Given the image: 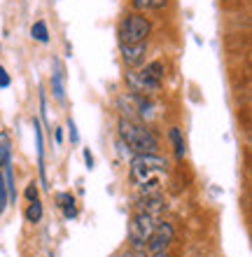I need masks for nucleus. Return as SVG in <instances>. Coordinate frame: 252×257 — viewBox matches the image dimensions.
<instances>
[{
  "label": "nucleus",
  "instance_id": "dca6fc26",
  "mask_svg": "<svg viewBox=\"0 0 252 257\" xmlns=\"http://www.w3.org/2000/svg\"><path fill=\"white\" fill-rule=\"evenodd\" d=\"M52 89H54V94H56V98H59V101H66V89H63V75H61V70H59V68H56L54 75H52Z\"/></svg>",
  "mask_w": 252,
  "mask_h": 257
},
{
  "label": "nucleus",
  "instance_id": "412c9836",
  "mask_svg": "<svg viewBox=\"0 0 252 257\" xmlns=\"http://www.w3.org/2000/svg\"><path fill=\"white\" fill-rule=\"evenodd\" d=\"M68 131H70V141H73V143L80 141V136H77V126H75V122H73V119H68Z\"/></svg>",
  "mask_w": 252,
  "mask_h": 257
},
{
  "label": "nucleus",
  "instance_id": "ddd939ff",
  "mask_svg": "<svg viewBox=\"0 0 252 257\" xmlns=\"http://www.w3.org/2000/svg\"><path fill=\"white\" fill-rule=\"evenodd\" d=\"M42 213H45V210H42V203H40V199H35V201H31L28 203V208H26V220L28 222H40L42 220Z\"/></svg>",
  "mask_w": 252,
  "mask_h": 257
},
{
  "label": "nucleus",
  "instance_id": "423d86ee",
  "mask_svg": "<svg viewBox=\"0 0 252 257\" xmlns=\"http://www.w3.org/2000/svg\"><path fill=\"white\" fill-rule=\"evenodd\" d=\"M126 82L131 84L133 94H157L159 89H161V82L152 80V77L143 75L140 70L138 73H126Z\"/></svg>",
  "mask_w": 252,
  "mask_h": 257
},
{
  "label": "nucleus",
  "instance_id": "f8f14e48",
  "mask_svg": "<svg viewBox=\"0 0 252 257\" xmlns=\"http://www.w3.org/2000/svg\"><path fill=\"white\" fill-rule=\"evenodd\" d=\"M10 155H12V141L5 131H0V166L10 162Z\"/></svg>",
  "mask_w": 252,
  "mask_h": 257
},
{
  "label": "nucleus",
  "instance_id": "9b49d317",
  "mask_svg": "<svg viewBox=\"0 0 252 257\" xmlns=\"http://www.w3.org/2000/svg\"><path fill=\"white\" fill-rule=\"evenodd\" d=\"M33 128H35V148H38V157H40V176L45 180V148H42V128L38 119H33Z\"/></svg>",
  "mask_w": 252,
  "mask_h": 257
},
{
  "label": "nucleus",
  "instance_id": "f3484780",
  "mask_svg": "<svg viewBox=\"0 0 252 257\" xmlns=\"http://www.w3.org/2000/svg\"><path fill=\"white\" fill-rule=\"evenodd\" d=\"M136 3V7H140V10H159V7H164L168 0H133Z\"/></svg>",
  "mask_w": 252,
  "mask_h": 257
},
{
  "label": "nucleus",
  "instance_id": "f257e3e1",
  "mask_svg": "<svg viewBox=\"0 0 252 257\" xmlns=\"http://www.w3.org/2000/svg\"><path fill=\"white\" fill-rule=\"evenodd\" d=\"M168 176V162L159 155H133L129 164V178L143 194H157Z\"/></svg>",
  "mask_w": 252,
  "mask_h": 257
},
{
  "label": "nucleus",
  "instance_id": "20e7f679",
  "mask_svg": "<svg viewBox=\"0 0 252 257\" xmlns=\"http://www.w3.org/2000/svg\"><path fill=\"white\" fill-rule=\"evenodd\" d=\"M154 227H157V215H150V213L138 210L136 215H133V220H131V224H129V238H131V243H133V248H143V245H147Z\"/></svg>",
  "mask_w": 252,
  "mask_h": 257
},
{
  "label": "nucleus",
  "instance_id": "4468645a",
  "mask_svg": "<svg viewBox=\"0 0 252 257\" xmlns=\"http://www.w3.org/2000/svg\"><path fill=\"white\" fill-rule=\"evenodd\" d=\"M31 38L38 42H49V31L45 21H35L33 28H31Z\"/></svg>",
  "mask_w": 252,
  "mask_h": 257
},
{
  "label": "nucleus",
  "instance_id": "2eb2a0df",
  "mask_svg": "<svg viewBox=\"0 0 252 257\" xmlns=\"http://www.w3.org/2000/svg\"><path fill=\"white\" fill-rule=\"evenodd\" d=\"M140 73L147 75V77H152V80L161 82V77H164V73H166V68H164V63H161V61H154V63H150V66H145Z\"/></svg>",
  "mask_w": 252,
  "mask_h": 257
},
{
  "label": "nucleus",
  "instance_id": "a211bd4d",
  "mask_svg": "<svg viewBox=\"0 0 252 257\" xmlns=\"http://www.w3.org/2000/svg\"><path fill=\"white\" fill-rule=\"evenodd\" d=\"M7 203H10V196H7V187H5V180H3V173H0V215L5 213Z\"/></svg>",
  "mask_w": 252,
  "mask_h": 257
},
{
  "label": "nucleus",
  "instance_id": "1a4fd4ad",
  "mask_svg": "<svg viewBox=\"0 0 252 257\" xmlns=\"http://www.w3.org/2000/svg\"><path fill=\"white\" fill-rule=\"evenodd\" d=\"M56 201H59V208L63 210V217H66V220L77 217V206H75V196L73 194L61 192V194H56Z\"/></svg>",
  "mask_w": 252,
  "mask_h": 257
},
{
  "label": "nucleus",
  "instance_id": "4be33fe9",
  "mask_svg": "<svg viewBox=\"0 0 252 257\" xmlns=\"http://www.w3.org/2000/svg\"><path fill=\"white\" fill-rule=\"evenodd\" d=\"M84 164H87L89 171L94 169V157H91V152H89V150H84Z\"/></svg>",
  "mask_w": 252,
  "mask_h": 257
},
{
  "label": "nucleus",
  "instance_id": "aec40b11",
  "mask_svg": "<svg viewBox=\"0 0 252 257\" xmlns=\"http://www.w3.org/2000/svg\"><path fill=\"white\" fill-rule=\"evenodd\" d=\"M10 82H12V80H10V75H7V70H5L3 66H0V87L7 89V87H10Z\"/></svg>",
  "mask_w": 252,
  "mask_h": 257
},
{
  "label": "nucleus",
  "instance_id": "39448f33",
  "mask_svg": "<svg viewBox=\"0 0 252 257\" xmlns=\"http://www.w3.org/2000/svg\"><path fill=\"white\" fill-rule=\"evenodd\" d=\"M173 238H175V229H173V224L170 222H157V227H154V231H152L150 241H147V248H150V252L166 250V248L173 243Z\"/></svg>",
  "mask_w": 252,
  "mask_h": 257
},
{
  "label": "nucleus",
  "instance_id": "6e6552de",
  "mask_svg": "<svg viewBox=\"0 0 252 257\" xmlns=\"http://www.w3.org/2000/svg\"><path fill=\"white\" fill-rule=\"evenodd\" d=\"M164 208V201H161V196L159 194H145L138 203V210H143V213H150V215H157L161 213Z\"/></svg>",
  "mask_w": 252,
  "mask_h": 257
},
{
  "label": "nucleus",
  "instance_id": "7ed1b4c3",
  "mask_svg": "<svg viewBox=\"0 0 252 257\" xmlns=\"http://www.w3.org/2000/svg\"><path fill=\"white\" fill-rule=\"evenodd\" d=\"M152 33L150 21L145 19L143 14H126L119 24V40L122 45H138L145 42Z\"/></svg>",
  "mask_w": 252,
  "mask_h": 257
},
{
  "label": "nucleus",
  "instance_id": "5701e85b",
  "mask_svg": "<svg viewBox=\"0 0 252 257\" xmlns=\"http://www.w3.org/2000/svg\"><path fill=\"white\" fill-rule=\"evenodd\" d=\"M56 143H59V145L63 143V131H61V128H56Z\"/></svg>",
  "mask_w": 252,
  "mask_h": 257
},
{
  "label": "nucleus",
  "instance_id": "0eeeda50",
  "mask_svg": "<svg viewBox=\"0 0 252 257\" xmlns=\"http://www.w3.org/2000/svg\"><path fill=\"white\" fill-rule=\"evenodd\" d=\"M145 52H147V45L145 42H138V45H122V59L126 66H138L143 63L145 59Z\"/></svg>",
  "mask_w": 252,
  "mask_h": 257
},
{
  "label": "nucleus",
  "instance_id": "b1692460",
  "mask_svg": "<svg viewBox=\"0 0 252 257\" xmlns=\"http://www.w3.org/2000/svg\"><path fill=\"white\" fill-rule=\"evenodd\" d=\"M150 257H168L166 250H159V252H150Z\"/></svg>",
  "mask_w": 252,
  "mask_h": 257
},
{
  "label": "nucleus",
  "instance_id": "6ab92c4d",
  "mask_svg": "<svg viewBox=\"0 0 252 257\" xmlns=\"http://www.w3.org/2000/svg\"><path fill=\"white\" fill-rule=\"evenodd\" d=\"M24 194H26L28 201H35V199H38V194H40V190H38V185H35V183H31L26 187V192H24Z\"/></svg>",
  "mask_w": 252,
  "mask_h": 257
},
{
  "label": "nucleus",
  "instance_id": "393cba45",
  "mask_svg": "<svg viewBox=\"0 0 252 257\" xmlns=\"http://www.w3.org/2000/svg\"><path fill=\"white\" fill-rule=\"evenodd\" d=\"M124 257H143V255H136V252H126Z\"/></svg>",
  "mask_w": 252,
  "mask_h": 257
},
{
  "label": "nucleus",
  "instance_id": "f03ea898",
  "mask_svg": "<svg viewBox=\"0 0 252 257\" xmlns=\"http://www.w3.org/2000/svg\"><path fill=\"white\" fill-rule=\"evenodd\" d=\"M119 138L124 145H129L136 155H157L159 152V138L150 126H145L138 119L119 117Z\"/></svg>",
  "mask_w": 252,
  "mask_h": 257
},
{
  "label": "nucleus",
  "instance_id": "9d476101",
  "mask_svg": "<svg viewBox=\"0 0 252 257\" xmlns=\"http://www.w3.org/2000/svg\"><path fill=\"white\" fill-rule=\"evenodd\" d=\"M168 138H170V143H173V152H175V157L177 159H182L184 157V138H182V131H180V128L177 126H173L168 131Z\"/></svg>",
  "mask_w": 252,
  "mask_h": 257
}]
</instances>
